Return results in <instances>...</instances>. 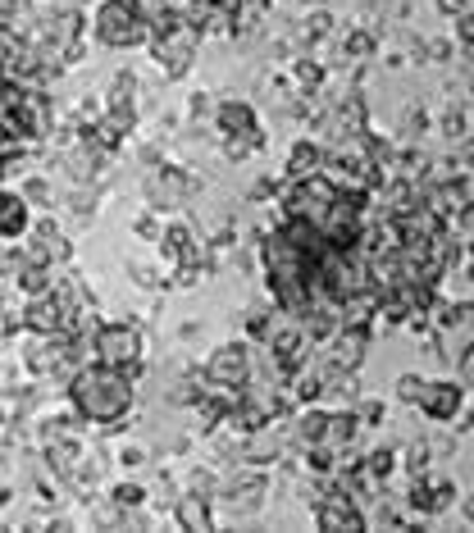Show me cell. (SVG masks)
Instances as JSON below:
<instances>
[{
    "label": "cell",
    "instance_id": "cell-1",
    "mask_svg": "<svg viewBox=\"0 0 474 533\" xmlns=\"http://www.w3.org/2000/svg\"><path fill=\"white\" fill-rule=\"evenodd\" d=\"M64 392H69V401H73V415L87 424H119L137 397L133 374H128L124 365H105V360H96V365L83 360V365L69 374Z\"/></svg>",
    "mask_w": 474,
    "mask_h": 533
},
{
    "label": "cell",
    "instance_id": "cell-2",
    "mask_svg": "<svg viewBox=\"0 0 474 533\" xmlns=\"http://www.w3.org/2000/svg\"><path fill=\"white\" fill-rule=\"evenodd\" d=\"M96 41H105V46H114V51H128V46H142V41H151V28H146V19L128 5V0H105L101 10H96Z\"/></svg>",
    "mask_w": 474,
    "mask_h": 533
},
{
    "label": "cell",
    "instance_id": "cell-3",
    "mask_svg": "<svg viewBox=\"0 0 474 533\" xmlns=\"http://www.w3.org/2000/svg\"><path fill=\"white\" fill-rule=\"evenodd\" d=\"M92 351L105 365H124L128 374H142V333L128 324H96L92 333Z\"/></svg>",
    "mask_w": 474,
    "mask_h": 533
},
{
    "label": "cell",
    "instance_id": "cell-4",
    "mask_svg": "<svg viewBox=\"0 0 474 533\" xmlns=\"http://www.w3.org/2000/svg\"><path fill=\"white\" fill-rule=\"evenodd\" d=\"M242 383H251V351L247 342H228L210 356L206 365V388H224V392H237Z\"/></svg>",
    "mask_w": 474,
    "mask_h": 533
},
{
    "label": "cell",
    "instance_id": "cell-5",
    "mask_svg": "<svg viewBox=\"0 0 474 533\" xmlns=\"http://www.w3.org/2000/svg\"><path fill=\"white\" fill-rule=\"evenodd\" d=\"M192 174H183L178 164H165L146 178V196H151V210H178V205L192 196Z\"/></svg>",
    "mask_w": 474,
    "mask_h": 533
},
{
    "label": "cell",
    "instance_id": "cell-6",
    "mask_svg": "<svg viewBox=\"0 0 474 533\" xmlns=\"http://www.w3.org/2000/svg\"><path fill=\"white\" fill-rule=\"evenodd\" d=\"M215 123H219V133H224L228 142H251L256 151L265 146L260 119H256V110H251L247 101H224V105L215 110Z\"/></svg>",
    "mask_w": 474,
    "mask_h": 533
},
{
    "label": "cell",
    "instance_id": "cell-7",
    "mask_svg": "<svg viewBox=\"0 0 474 533\" xmlns=\"http://www.w3.org/2000/svg\"><path fill=\"white\" fill-rule=\"evenodd\" d=\"M415 406L429 415V420H438V424H447V420H456V410L465 406V383H452V379H424V392H420V401Z\"/></svg>",
    "mask_w": 474,
    "mask_h": 533
},
{
    "label": "cell",
    "instance_id": "cell-8",
    "mask_svg": "<svg viewBox=\"0 0 474 533\" xmlns=\"http://www.w3.org/2000/svg\"><path fill=\"white\" fill-rule=\"evenodd\" d=\"M28 251L37 260H46V265H55V260H69L73 256V246H69V237L60 233V228L51 224V219H42V224L32 228V242H28Z\"/></svg>",
    "mask_w": 474,
    "mask_h": 533
},
{
    "label": "cell",
    "instance_id": "cell-9",
    "mask_svg": "<svg viewBox=\"0 0 474 533\" xmlns=\"http://www.w3.org/2000/svg\"><path fill=\"white\" fill-rule=\"evenodd\" d=\"M28 228H32L28 201H23L19 192H10V187H0V237H5V242H19Z\"/></svg>",
    "mask_w": 474,
    "mask_h": 533
},
{
    "label": "cell",
    "instance_id": "cell-10",
    "mask_svg": "<svg viewBox=\"0 0 474 533\" xmlns=\"http://www.w3.org/2000/svg\"><path fill=\"white\" fill-rule=\"evenodd\" d=\"M174 520L183 524V529H215V511H210V497H196V492H187V497H178L174 506Z\"/></svg>",
    "mask_w": 474,
    "mask_h": 533
},
{
    "label": "cell",
    "instance_id": "cell-11",
    "mask_svg": "<svg viewBox=\"0 0 474 533\" xmlns=\"http://www.w3.org/2000/svg\"><path fill=\"white\" fill-rule=\"evenodd\" d=\"M324 160H329V155H324L320 142H297V146H292V155H288V174H292V178L320 174Z\"/></svg>",
    "mask_w": 474,
    "mask_h": 533
},
{
    "label": "cell",
    "instance_id": "cell-12",
    "mask_svg": "<svg viewBox=\"0 0 474 533\" xmlns=\"http://www.w3.org/2000/svg\"><path fill=\"white\" fill-rule=\"evenodd\" d=\"M356 433H361V420H356V410H338V415H329V429H324V442L338 451H347L351 442H356Z\"/></svg>",
    "mask_w": 474,
    "mask_h": 533
},
{
    "label": "cell",
    "instance_id": "cell-13",
    "mask_svg": "<svg viewBox=\"0 0 474 533\" xmlns=\"http://www.w3.org/2000/svg\"><path fill=\"white\" fill-rule=\"evenodd\" d=\"M324 429H329V410H301L297 420H292V438H297L301 447L324 442Z\"/></svg>",
    "mask_w": 474,
    "mask_h": 533
},
{
    "label": "cell",
    "instance_id": "cell-14",
    "mask_svg": "<svg viewBox=\"0 0 474 533\" xmlns=\"http://www.w3.org/2000/svg\"><path fill=\"white\" fill-rule=\"evenodd\" d=\"M456 483L452 479H433V483H424V515H443V511H452L456 506Z\"/></svg>",
    "mask_w": 474,
    "mask_h": 533
},
{
    "label": "cell",
    "instance_id": "cell-15",
    "mask_svg": "<svg viewBox=\"0 0 474 533\" xmlns=\"http://www.w3.org/2000/svg\"><path fill=\"white\" fill-rule=\"evenodd\" d=\"M160 237H165V256L169 260H178V265L196 260V242H192V228H187V224H174L169 233H160Z\"/></svg>",
    "mask_w": 474,
    "mask_h": 533
},
{
    "label": "cell",
    "instance_id": "cell-16",
    "mask_svg": "<svg viewBox=\"0 0 474 533\" xmlns=\"http://www.w3.org/2000/svg\"><path fill=\"white\" fill-rule=\"evenodd\" d=\"M133 101H137V78L133 73H114V87H110V110L119 114H133Z\"/></svg>",
    "mask_w": 474,
    "mask_h": 533
},
{
    "label": "cell",
    "instance_id": "cell-17",
    "mask_svg": "<svg viewBox=\"0 0 474 533\" xmlns=\"http://www.w3.org/2000/svg\"><path fill=\"white\" fill-rule=\"evenodd\" d=\"M374 46H379V37H374L370 28H356L342 37V51H347V60H370Z\"/></svg>",
    "mask_w": 474,
    "mask_h": 533
},
{
    "label": "cell",
    "instance_id": "cell-18",
    "mask_svg": "<svg viewBox=\"0 0 474 533\" xmlns=\"http://www.w3.org/2000/svg\"><path fill=\"white\" fill-rule=\"evenodd\" d=\"M110 502L114 506H119V511H142V506H146V488H142V483H114V488H110Z\"/></svg>",
    "mask_w": 474,
    "mask_h": 533
},
{
    "label": "cell",
    "instance_id": "cell-19",
    "mask_svg": "<svg viewBox=\"0 0 474 533\" xmlns=\"http://www.w3.org/2000/svg\"><path fill=\"white\" fill-rule=\"evenodd\" d=\"M361 465H365V470L374 474V479H388V474L397 470V451H392V447H374V451H370V456H365Z\"/></svg>",
    "mask_w": 474,
    "mask_h": 533
},
{
    "label": "cell",
    "instance_id": "cell-20",
    "mask_svg": "<svg viewBox=\"0 0 474 533\" xmlns=\"http://www.w3.org/2000/svg\"><path fill=\"white\" fill-rule=\"evenodd\" d=\"M420 392H424V374H402V379H397V397H402L406 406H415Z\"/></svg>",
    "mask_w": 474,
    "mask_h": 533
},
{
    "label": "cell",
    "instance_id": "cell-21",
    "mask_svg": "<svg viewBox=\"0 0 474 533\" xmlns=\"http://www.w3.org/2000/svg\"><path fill=\"white\" fill-rule=\"evenodd\" d=\"M429 461H433V456H429V442H415V447L406 451V470H411V479L429 470Z\"/></svg>",
    "mask_w": 474,
    "mask_h": 533
},
{
    "label": "cell",
    "instance_id": "cell-22",
    "mask_svg": "<svg viewBox=\"0 0 474 533\" xmlns=\"http://www.w3.org/2000/svg\"><path fill=\"white\" fill-rule=\"evenodd\" d=\"M329 32H333V14H324V10H315V14H310V19H306V37H310V41H320V37H329Z\"/></svg>",
    "mask_w": 474,
    "mask_h": 533
},
{
    "label": "cell",
    "instance_id": "cell-23",
    "mask_svg": "<svg viewBox=\"0 0 474 533\" xmlns=\"http://www.w3.org/2000/svg\"><path fill=\"white\" fill-rule=\"evenodd\" d=\"M19 196H23V201H32V205H46V196H51V183H46V178H28Z\"/></svg>",
    "mask_w": 474,
    "mask_h": 533
},
{
    "label": "cell",
    "instance_id": "cell-24",
    "mask_svg": "<svg viewBox=\"0 0 474 533\" xmlns=\"http://www.w3.org/2000/svg\"><path fill=\"white\" fill-rule=\"evenodd\" d=\"M351 410H356V420H361V424H379V420H383V401H374V397L356 401Z\"/></svg>",
    "mask_w": 474,
    "mask_h": 533
},
{
    "label": "cell",
    "instance_id": "cell-25",
    "mask_svg": "<svg viewBox=\"0 0 474 533\" xmlns=\"http://www.w3.org/2000/svg\"><path fill=\"white\" fill-rule=\"evenodd\" d=\"M297 78H301V87H320V82H324V64L297 60Z\"/></svg>",
    "mask_w": 474,
    "mask_h": 533
},
{
    "label": "cell",
    "instance_id": "cell-26",
    "mask_svg": "<svg viewBox=\"0 0 474 533\" xmlns=\"http://www.w3.org/2000/svg\"><path fill=\"white\" fill-rule=\"evenodd\" d=\"M465 123H470V119H465V110L461 114H447V119H443V128H447V137H461V142H465Z\"/></svg>",
    "mask_w": 474,
    "mask_h": 533
},
{
    "label": "cell",
    "instance_id": "cell-27",
    "mask_svg": "<svg viewBox=\"0 0 474 533\" xmlns=\"http://www.w3.org/2000/svg\"><path fill=\"white\" fill-rule=\"evenodd\" d=\"M133 274H137V283H142V287H165V283H169V278H160L155 269H146V265H137Z\"/></svg>",
    "mask_w": 474,
    "mask_h": 533
},
{
    "label": "cell",
    "instance_id": "cell-28",
    "mask_svg": "<svg viewBox=\"0 0 474 533\" xmlns=\"http://www.w3.org/2000/svg\"><path fill=\"white\" fill-rule=\"evenodd\" d=\"M438 10H443L447 19H456V14H470V0H438Z\"/></svg>",
    "mask_w": 474,
    "mask_h": 533
},
{
    "label": "cell",
    "instance_id": "cell-29",
    "mask_svg": "<svg viewBox=\"0 0 474 533\" xmlns=\"http://www.w3.org/2000/svg\"><path fill=\"white\" fill-rule=\"evenodd\" d=\"M137 233H142V237H160L165 228H160V219H155V215H142V219H137Z\"/></svg>",
    "mask_w": 474,
    "mask_h": 533
},
{
    "label": "cell",
    "instance_id": "cell-30",
    "mask_svg": "<svg viewBox=\"0 0 474 533\" xmlns=\"http://www.w3.org/2000/svg\"><path fill=\"white\" fill-rule=\"evenodd\" d=\"M119 461H124V465H142V461H146V451H142V447H124V451H119Z\"/></svg>",
    "mask_w": 474,
    "mask_h": 533
}]
</instances>
